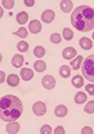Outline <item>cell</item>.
<instances>
[{
    "mask_svg": "<svg viewBox=\"0 0 94 134\" xmlns=\"http://www.w3.org/2000/svg\"><path fill=\"white\" fill-rule=\"evenodd\" d=\"M47 111L46 104L42 102H36L33 105V112L36 116H43Z\"/></svg>",
    "mask_w": 94,
    "mask_h": 134,
    "instance_id": "5",
    "label": "cell"
},
{
    "mask_svg": "<svg viewBox=\"0 0 94 134\" xmlns=\"http://www.w3.org/2000/svg\"><path fill=\"white\" fill-rule=\"evenodd\" d=\"M79 44H80L82 49H83V50H86V51L90 50V49L93 47V42H92V40L90 38H88V37H86V36L81 37L80 41H79Z\"/></svg>",
    "mask_w": 94,
    "mask_h": 134,
    "instance_id": "8",
    "label": "cell"
},
{
    "mask_svg": "<svg viewBox=\"0 0 94 134\" xmlns=\"http://www.w3.org/2000/svg\"><path fill=\"white\" fill-rule=\"evenodd\" d=\"M41 28H42L41 23L38 19L32 20V21L29 23V27H28L29 31L32 34H39V32L41 31Z\"/></svg>",
    "mask_w": 94,
    "mask_h": 134,
    "instance_id": "6",
    "label": "cell"
},
{
    "mask_svg": "<svg viewBox=\"0 0 94 134\" xmlns=\"http://www.w3.org/2000/svg\"><path fill=\"white\" fill-rule=\"evenodd\" d=\"M28 19H29V15H28V14L25 11L20 12V13H18V14H17V23H18V24H20V25H23V24H25V23L28 21Z\"/></svg>",
    "mask_w": 94,
    "mask_h": 134,
    "instance_id": "18",
    "label": "cell"
},
{
    "mask_svg": "<svg viewBox=\"0 0 94 134\" xmlns=\"http://www.w3.org/2000/svg\"><path fill=\"white\" fill-rule=\"evenodd\" d=\"M77 56V51L73 47H66L62 51V57L64 59H73Z\"/></svg>",
    "mask_w": 94,
    "mask_h": 134,
    "instance_id": "9",
    "label": "cell"
},
{
    "mask_svg": "<svg viewBox=\"0 0 94 134\" xmlns=\"http://www.w3.org/2000/svg\"><path fill=\"white\" fill-rule=\"evenodd\" d=\"M40 133L41 134H51L52 133V129L48 125H43L40 129Z\"/></svg>",
    "mask_w": 94,
    "mask_h": 134,
    "instance_id": "29",
    "label": "cell"
},
{
    "mask_svg": "<svg viewBox=\"0 0 94 134\" xmlns=\"http://www.w3.org/2000/svg\"><path fill=\"white\" fill-rule=\"evenodd\" d=\"M75 103H78V104H83V103H85L86 102V100H87V96H86V94L85 92H82V91H80V92H78L76 95H75Z\"/></svg>",
    "mask_w": 94,
    "mask_h": 134,
    "instance_id": "19",
    "label": "cell"
},
{
    "mask_svg": "<svg viewBox=\"0 0 94 134\" xmlns=\"http://www.w3.org/2000/svg\"><path fill=\"white\" fill-rule=\"evenodd\" d=\"M54 133H55V134H64V133H65V130H64V126H59L55 129V130H54Z\"/></svg>",
    "mask_w": 94,
    "mask_h": 134,
    "instance_id": "31",
    "label": "cell"
},
{
    "mask_svg": "<svg viewBox=\"0 0 94 134\" xmlns=\"http://www.w3.org/2000/svg\"><path fill=\"white\" fill-rule=\"evenodd\" d=\"M24 63V57L21 54H17L12 59V65L15 68H19Z\"/></svg>",
    "mask_w": 94,
    "mask_h": 134,
    "instance_id": "12",
    "label": "cell"
},
{
    "mask_svg": "<svg viewBox=\"0 0 94 134\" xmlns=\"http://www.w3.org/2000/svg\"><path fill=\"white\" fill-rule=\"evenodd\" d=\"M34 55H35V57H36L38 59H41L45 55V49L42 47V46H36V47L34 49Z\"/></svg>",
    "mask_w": 94,
    "mask_h": 134,
    "instance_id": "22",
    "label": "cell"
},
{
    "mask_svg": "<svg viewBox=\"0 0 94 134\" xmlns=\"http://www.w3.org/2000/svg\"><path fill=\"white\" fill-rule=\"evenodd\" d=\"M71 82L75 88H78V89H79L81 87H83V78L81 75H76L73 77Z\"/></svg>",
    "mask_w": 94,
    "mask_h": 134,
    "instance_id": "17",
    "label": "cell"
},
{
    "mask_svg": "<svg viewBox=\"0 0 94 134\" xmlns=\"http://www.w3.org/2000/svg\"><path fill=\"white\" fill-rule=\"evenodd\" d=\"M2 6H4V8H5V9L11 10V9L14 8V0H3V1H2Z\"/></svg>",
    "mask_w": 94,
    "mask_h": 134,
    "instance_id": "28",
    "label": "cell"
},
{
    "mask_svg": "<svg viewBox=\"0 0 94 134\" xmlns=\"http://www.w3.org/2000/svg\"><path fill=\"white\" fill-rule=\"evenodd\" d=\"M34 72L33 70L30 69V68H26V67H24V68H22L21 69V71H20V77H21V79H22L24 81H30V80H32V79L34 78Z\"/></svg>",
    "mask_w": 94,
    "mask_h": 134,
    "instance_id": "10",
    "label": "cell"
},
{
    "mask_svg": "<svg viewBox=\"0 0 94 134\" xmlns=\"http://www.w3.org/2000/svg\"><path fill=\"white\" fill-rule=\"evenodd\" d=\"M70 22L77 31L87 33L94 29V9L90 6H79L72 12Z\"/></svg>",
    "mask_w": 94,
    "mask_h": 134,
    "instance_id": "1",
    "label": "cell"
},
{
    "mask_svg": "<svg viewBox=\"0 0 94 134\" xmlns=\"http://www.w3.org/2000/svg\"><path fill=\"white\" fill-rule=\"evenodd\" d=\"M61 39H62V37H61V35L58 33L52 34L51 36H50V41L52 42V43H54V44H59V43H61Z\"/></svg>",
    "mask_w": 94,
    "mask_h": 134,
    "instance_id": "26",
    "label": "cell"
},
{
    "mask_svg": "<svg viewBox=\"0 0 94 134\" xmlns=\"http://www.w3.org/2000/svg\"><path fill=\"white\" fill-rule=\"evenodd\" d=\"M93 133V129L90 126H85L82 129V134H92Z\"/></svg>",
    "mask_w": 94,
    "mask_h": 134,
    "instance_id": "32",
    "label": "cell"
},
{
    "mask_svg": "<svg viewBox=\"0 0 94 134\" xmlns=\"http://www.w3.org/2000/svg\"><path fill=\"white\" fill-rule=\"evenodd\" d=\"M55 19V12L52 10H45L41 14V20L45 23H51Z\"/></svg>",
    "mask_w": 94,
    "mask_h": 134,
    "instance_id": "7",
    "label": "cell"
},
{
    "mask_svg": "<svg viewBox=\"0 0 94 134\" xmlns=\"http://www.w3.org/2000/svg\"><path fill=\"white\" fill-rule=\"evenodd\" d=\"M24 4H25V6H27V7H32V6L35 5V1H34V0H25Z\"/></svg>",
    "mask_w": 94,
    "mask_h": 134,
    "instance_id": "33",
    "label": "cell"
},
{
    "mask_svg": "<svg viewBox=\"0 0 94 134\" xmlns=\"http://www.w3.org/2000/svg\"><path fill=\"white\" fill-rule=\"evenodd\" d=\"M7 82L10 86L15 87L19 84V77L15 74H11L9 75V77L7 78Z\"/></svg>",
    "mask_w": 94,
    "mask_h": 134,
    "instance_id": "16",
    "label": "cell"
},
{
    "mask_svg": "<svg viewBox=\"0 0 94 134\" xmlns=\"http://www.w3.org/2000/svg\"><path fill=\"white\" fill-rule=\"evenodd\" d=\"M68 113V109L64 104H60L55 108V115L59 118H64L65 117Z\"/></svg>",
    "mask_w": 94,
    "mask_h": 134,
    "instance_id": "13",
    "label": "cell"
},
{
    "mask_svg": "<svg viewBox=\"0 0 94 134\" xmlns=\"http://www.w3.org/2000/svg\"><path fill=\"white\" fill-rule=\"evenodd\" d=\"M92 38H93V40H94V33L92 34Z\"/></svg>",
    "mask_w": 94,
    "mask_h": 134,
    "instance_id": "36",
    "label": "cell"
},
{
    "mask_svg": "<svg viewBox=\"0 0 94 134\" xmlns=\"http://www.w3.org/2000/svg\"><path fill=\"white\" fill-rule=\"evenodd\" d=\"M60 75L64 79L69 78L70 75H71V68L69 66H67V65L61 66V68H60Z\"/></svg>",
    "mask_w": 94,
    "mask_h": 134,
    "instance_id": "21",
    "label": "cell"
},
{
    "mask_svg": "<svg viewBox=\"0 0 94 134\" xmlns=\"http://www.w3.org/2000/svg\"><path fill=\"white\" fill-rule=\"evenodd\" d=\"M13 34L14 36H17L21 37V38H24V37L28 36V30L26 28H24V27H20L17 32H14Z\"/></svg>",
    "mask_w": 94,
    "mask_h": 134,
    "instance_id": "25",
    "label": "cell"
},
{
    "mask_svg": "<svg viewBox=\"0 0 94 134\" xmlns=\"http://www.w3.org/2000/svg\"><path fill=\"white\" fill-rule=\"evenodd\" d=\"M46 63H45L43 60H41V59H39V60H36L35 63H34V68H35V70H36V72L39 73H41L43 72V71H45L46 70Z\"/></svg>",
    "mask_w": 94,
    "mask_h": 134,
    "instance_id": "20",
    "label": "cell"
},
{
    "mask_svg": "<svg viewBox=\"0 0 94 134\" xmlns=\"http://www.w3.org/2000/svg\"><path fill=\"white\" fill-rule=\"evenodd\" d=\"M23 113V103L14 95H5L0 100V119L4 122H14Z\"/></svg>",
    "mask_w": 94,
    "mask_h": 134,
    "instance_id": "2",
    "label": "cell"
},
{
    "mask_svg": "<svg viewBox=\"0 0 94 134\" xmlns=\"http://www.w3.org/2000/svg\"><path fill=\"white\" fill-rule=\"evenodd\" d=\"M4 81H5V73L3 72V71H1V72H0V82L3 83Z\"/></svg>",
    "mask_w": 94,
    "mask_h": 134,
    "instance_id": "34",
    "label": "cell"
},
{
    "mask_svg": "<svg viewBox=\"0 0 94 134\" xmlns=\"http://www.w3.org/2000/svg\"><path fill=\"white\" fill-rule=\"evenodd\" d=\"M20 129V125L17 122H9V124L6 126V130L10 134H15L19 131Z\"/></svg>",
    "mask_w": 94,
    "mask_h": 134,
    "instance_id": "11",
    "label": "cell"
},
{
    "mask_svg": "<svg viewBox=\"0 0 94 134\" xmlns=\"http://www.w3.org/2000/svg\"><path fill=\"white\" fill-rule=\"evenodd\" d=\"M83 56H81V55H79V56H77L76 58H75L74 59H72L71 62H70V66H71V68L73 70H79V68L81 67V65H82V62H83Z\"/></svg>",
    "mask_w": 94,
    "mask_h": 134,
    "instance_id": "14",
    "label": "cell"
},
{
    "mask_svg": "<svg viewBox=\"0 0 94 134\" xmlns=\"http://www.w3.org/2000/svg\"><path fill=\"white\" fill-rule=\"evenodd\" d=\"M17 48L19 52L25 53V52H27L28 49H29V44H28L26 41H24V40H21V41H19L18 43H17Z\"/></svg>",
    "mask_w": 94,
    "mask_h": 134,
    "instance_id": "23",
    "label": "cell"
},
{
    "mask_svg": "<svg viewBox=\"0 0 94 134\" xmlns=\"http://www.w3.org/2000/svg\"><path fill=\"white\" fill-rule=\"evenodd\" d=\"M41 83H42V86L44 87L45 89L51 90V89H54V88H55L57 81H56V79L54 78L53 76L46 75L42 78Z\"/></svg>",
    "mask_w": 94,
    "mask_h": 134,
    "instance_id": "4",
    "label": "cell"
},
{
    "mask_svg": "<svg viewBox=\"0 0 94 134\" xmlns=\"http://www.w3.org/2000/svg\"><path fill=\"white\" fill-rule=\"evenodd\" d=\"M86 92L88 93L89 95L93 96L94 95V84L93 83H89L86 86Z\"/></svg>",
    "mask_w": 94,
    "mask_h": 134,
    "instance_id": "30",
    "label": "cell"
},
{
    "mask_svg": "<svg viewBox=\"0 0 94 134\" xmlns=\"http://www.w3.org/2000/svg\"><path fill=\"white\" fill-rule=\"evenodd\" d=\"M62 36L65 40H71L74 36V33L71 29L69 28H64V31H62Z\"/></svg>",
    "mask_w": 94,
    "mask_h": 134,
    "instance_id": "24",
    "label": "cell"
},
{
    "mask_svg": "<svg viewBox=\"0 0 94 134\" xmlns=\"http://www.w3.org/2000/svg\"><path fill=\"white\" fill-rule=\"evenodd\" d=\"M60 6H61V11L64 13H70L73 8V3L70 0H62L60 3Z\"/></svg>",
    "mask_w": 94,
    "mask_h": 134,
    "instance_id": "15",
    "label": "cell"
},
{
    "mask_svg": "<svg viewBox=\"0 0 94 134\" xmlns=\"http://www.w3.org/2000/svg\"><path fill=\"white\" fill-rule=\"evenodd\" d=\"M82 74L87 81L94 82V54L83 59L82 64Z\"/></svg>",
    "mask_w": 94,
    "mask_h": 134,
    "instance_id": "3",
    "label": "cell"
},
{
    "mask_svg": "<svg viewBox=\"0 0 94 134\" xmlns=\"http://www.w3.org/2000/svg\"><path fill=\"white\" fill-rule=\"evenodd\" d=\"M83 110H85V112L88 113V114L94 113V100H89L88 103L86 104Z\"/></svg>",
    "mask_w": 94,
    "mask_h": 134,
    "instance_id": "27",
    "label": "cell"
},
{
    "mask_svg": "<svg viewBox=\"0 0 94 134\" xmlns=\"http://www.w3.org/2000/svg\"><path fill=\"white\" fill-rule=\"evenodd\" d=\"M3 14H4V12H3V10H2V9H1V16H2V15H3Z\"/></svg>",
    "mask_w": 94,
    "mask_h": 134,
    "instance_id": "35",
    "label": "cell"
}]
</instances>
